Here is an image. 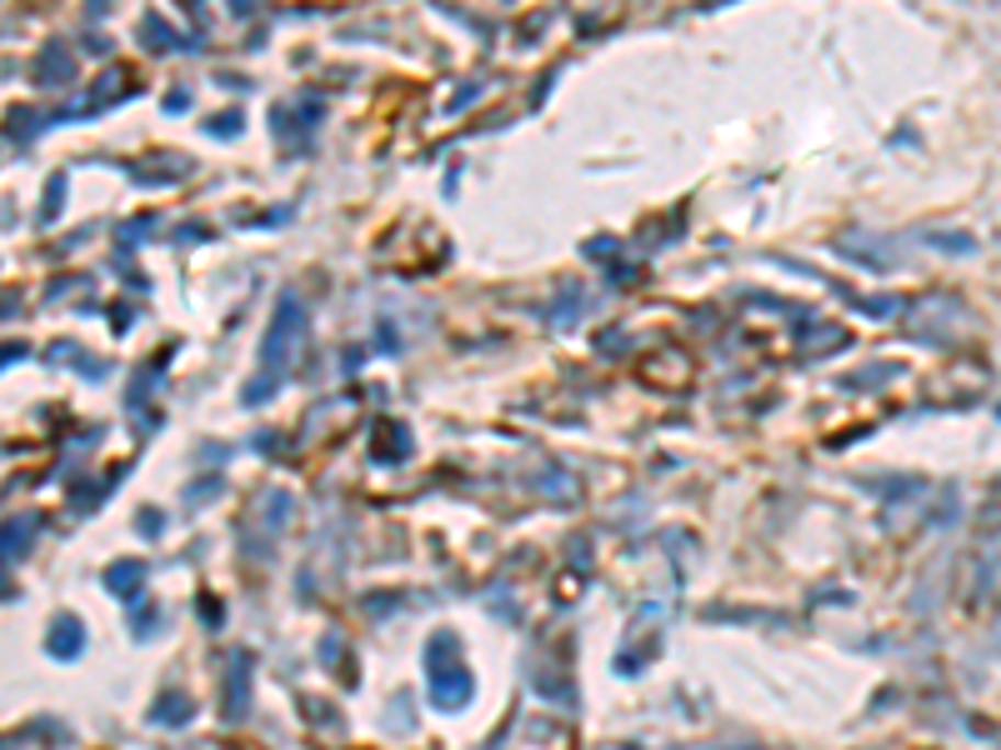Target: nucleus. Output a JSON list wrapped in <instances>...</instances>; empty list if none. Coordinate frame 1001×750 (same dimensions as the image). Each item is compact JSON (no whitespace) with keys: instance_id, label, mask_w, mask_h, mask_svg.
<instances>
[{"instance_id":"nucleus-1","label":"nucleus","mask_w":1001,"mask_h":750,"mask_svg":"<svg viewBox=\"0 0 1001 750\" xmlns=\"http://www.w3.org/2000/svg\"><path fill=\"white\" fill-rule=\"evenodd\" d=\"M301 336H306V310H301L296 296H281V306H275L271 326L261 336V365H256V375L246 386V406H261V400H271L285 386V375H291V365L301 355Z\"/></svg>"},{"instance_id":"nucleus-2","label":"nucleus","mask_w":1001,"mask_h":750,"mask_svg":"<svg viewBox=\"0 0 1001 750\" xmlns=\"http://www.w3.org/2000/svg\"><path fill=\"white\" fill-rule=\"evenodd\" d=\"M426 681H431V701L441 711H455V705L471 701V671L461 666V646H455L451 630H436L431 646H426Z\"/></svg>"},{"instance_id":"nucleus-3","label":"nucleus","mask_w":1001,"mask_h":750,"mask_svg":"<svg viewBox=\"0 0 1001 750\" xmlns=\"http://www.w3.org/2000/svg\"><path fill=\"white\" fill-rule=\"evenodd\" d=\"M50 650L66 656V660L80 650V621H76V615H60V621H56V630H50Z\"/></svg>"},{"instance_id":"nucleus-4","label":"nucleus","mask_w":1001,"mask_h":750,"mask_svg":"<svg viewBox=\"0 0 1001 750\" xmlns=\"http://www.w3.org/2000/svg\"><path fill=\"white\" fill-rule=\"evenodd\" d=\"M70 70H76V66H70V56H66V50H60V46H50L46 56H41V80H46V76H60V80H70Z\"/></svg>"},{"instance_id":"nucleus-5","label":"nucleus","mask_w":1001,"mask_h":750,"mask_svg":"<svg viewBox=\"0 0 1001 750\" xmlns=\"http://www.w3.org/2000/svg\"><path fill=\"white\" fill-rule=\"evenodd\" d=\"M136 580H140V566H131V560H121L115 570H105V586H111V591H131Z\"/></svg>"}]
</instances>
